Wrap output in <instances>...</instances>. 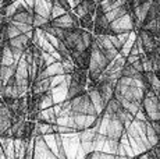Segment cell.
I'll use <instances>...</instances> for the list:
<instances>
[{
    "label": "cell",
    "instance_id": "1",
    "mask_svg": "<svg viewBox=\"0 0 160 159\" xmlns=\"http://www.w3.org/2000/svg\"><path fill=\"white\" fill-rule=\"evenodd\" d=\"M61 136H63L64 152H66L67 159H84V158H87V152H85V149L82 148L78 131L66 133V134H61Z\"/></svg>",
    "mask_w": 160,
    "mask_h": 159
},
{
    "label": "cell",
    "instance_id": "2",
    "mask_svg": "<svg viewBox=\"0 0 160 159\" xmlns=\"http://www.w3.org/2000/svg\"><path fill=\"white\" fill-rule=\"evenodd\" d=\"M72 102V110L75 113H84V115H98L95 109L92 99L89 96L88 91L78 96H74L71 99Z\"/></svg>",
    "mask_w": 160,
    "mask_h": 159
},
{
    "label": "cell",
    "instance_id": "3",
    "mask_svg": "<svg viewBox=\"0 0 160 159\" xmlns=\"http://www.w3.org/2000/svg\"><path fill=\"white\" fill-rule=\"evenodd\" d=\"M33 159H58L53 151L49 148L43 136H35V154Z\"/></svg>",
    "mask_w": 160,
    "mask_h": 159
},
{
    "label": "cell",
    "instance_id": "4",
    "mask_svg": "<svg viewBox=\"0 0 160 159\" xmlns=\"http://www.w3.org/2000/svg\"><path fill=\"white\" fill-rule=\"evenodd\" d=\"M110 28L113 29L114 33H121V32H130L135 28V23L132 18L131 13H127L125 16L117 18L113 23H110Z\"/></svg>",
    "mask_w": 160,
    "mask_h": 159
},
{
    "label": "cell",
    "instance_id": "5",
    "mask_svg": "<svg viewBox=\"0 0 160 159\" xmlns=\"http://www.w3.org/2000/svg\"><path fill=\"white\" fill-rule=\"evenodd\" d=\"M125 131V126L120 119H117V116L114 119L110 120V124H109V128H107V137L109 138H113V140H118L121 138L122 133Z\"/></svg>",
    "mask_w": 160,
    "mask_h": 159
},
{
    "label": "cell",
    "instance_id": "6",
    "mask_svg": "<svg viewBox=\"0 0 160 159\" xmlns=\"http://www.w3.org/2000/svg\"><path fill=\"white\" fill-rule=\"evenodd\" d=\"M84 92H87V85L82 84L81 80L78 78V75L75 73H72L71 82H70V87H68V99H72L74 96H78Z\"/></svg>",
    "mask_w": 160,
    "mask_h": 159
},
{
    "label": "cell",
    "instance_id": "7",
    "mask_svg": "<svg viewBox=\"0 0 160 159\" xmlns=\"http://www.w3.org/2000/svg\"><path fill=\"white\" fill-rule=\"evenodd\" d=\"M88 94H89V96H91L95 109H96V113L98 115H103L104 109H106V102L103 100L99 90H98L96 87H93V88H91V90H88Z\"/></svg>",
    "mask_w": 160,
    "mask_h": 159
},
{
    "label": "cell",
    "instance_id": "8",
    "mask_svg": "<svg viewBox=\"0 0 160 159\" xmlns=\"http://www.w3.org/2000/svg\"><path fill=\"white\" fill-rule=\"evenodd\" d=\"M142 39V44H143V49H145V53L149 54L152 53L153 50L156 49V41H155V35L152 32L146 31V29H141V32L138 33Z\"/></svg>",
    "mask_w": 160,
    "mask_h": 159
},
{
    "label": "cell",
    "instance_id": "9",
    "mask_svg": "<svg viewBox=\"0 0 160 159\" xmlns=\"http://www.w3.org/2000/svg\"><path fill=\"white\" fill-rule=\"evenodd\" d=\"M52 8H53V2H46V0H35V7L33 11L39 16H43L46 18L52 17Z\"/></svg>",
    "mask_w": 160,
    "mask_h": 159
},
{
    "label": "cell",
    "instance_id": "10",
    "mask_svg": "<svg viewBox=\"0 0 160 159\" xmlns=\"http://www.w3.org/2000/svg\"><path fill=\"white\" fill-rule=\"evenodd\" d=\"M0 144H2L3 151H4V154H6V159H15L14 137L0 136Z\"/></svg>",
    "mask_w": 160,
    "mask_h": 159
},
{
    "label": "cell",
    "instance_id": "11",
    "mask_svg": "<svg viewBox=\"0 0 160 159\" xmlns=\"http://www.w3.org/2000/svg\"><path fill=\"white\" fill-rule=\"evenodd\" d=\"M50 77L42 78V80H35L31 85V92L32 94H45L48 91H50Z\"/></svg>",
    "mask_w": 160,
    "mask_h": 159
},
{
    "label": "cell",
    "instance_id": "12",
    "mask_svg": "<svg viewBox=\"0 0 160 159\" xmlns=\"http://www.w3.org/2000/svg\"><path fill=\"white\" fill-rule=\"evenodd\" d=\"M39 123H42V121H46V123H57V115L56 112H54L53 106L52 108H48V109H42V110H39V117L38 120Z\"/></svg>",
    "mask_w": 160,
    "mask_h": 159
},
{
    "label": "cell",
    "instance_id": "13",
    "mask_svg": "<svg viewBox=\"0 0 160 159\" xmlns=\"http://www.w3.org/2000/svg\"><path fill=\"white\" fill-rule=\"evenodd\" d=\"M29 140L25 138H14V149H15V159H25L27 145Z\"/></svg>",
    "mask_w": 160,
    "mask_h": 159
},
{
    "label": "cell",
    "instance_id": "14",
    "mask_svg": "<svg viewBox=\"0 0 160 159\" xmlns=\"http://www.w3.org/2000/svg\"><path fill=\"white\" fill-rule=\"evenodd\" d=\"M127 13H130V10H128L127 3H125V4L118 6V7H114V8H112L110 11H107L106 17L109 18L110 23H113L114 20H117V18H120V17H122V16H125Z\"/></svg>",
    "mask_w": 160,
    "mask_h": 159
},
{
    "label": "cell",
    "instance_id": "15",
    "mask_svg": "<svg viewBox=\"0 0 160 159\" xmlns=\"http://www.w3.org/2000/svg\"><path fill=\"white\" fill-rule=\"evenodd\" d=\"M28 62L24 59V56L17 62V70H15V75L17 78H29V71H28Z\"/></svg>",
    "mask_w": 160,
    "mask_h": 159
},
{
    "label": "cell",
    "instance_id": "16",
    "mask_svg": "<svg viewBox=\"0 0 160 159\" xmlns=\"http://www.w3.org/2000/svg\"><path fill=\"white\" fill-rule=\"evenodd\" d=\"M11 21H18V23H27V24H32L33 25V13L31 11H20L15 13L11 17Z\"/></svg>",
    "mask_w": 160,
    "mask_h": 159
},
{
    "label": "cell",
    "instance_id": "17",
    "mask_svg": "<svg viewBox=\"0 0 160 159\" xmlns=\"http://www.w3.org/2000/svg\"><path fill=\"white\" fill-rule=\"evenodd\" d=\"M54 105V100H53V95H52L50 91L48 92L42 94L41 96V100H39V105H38V110H42V109H48V108H52Z\"/></svg>",
    "mask_w": 160,
    "mask_h": 159
},
{
    "label": "cell",
    "instance_id": "18",
    "mask_svg": "<svg viewBox=\"0 0 160 159\" xmlns=\"http://www.w3.org/2000/svg\"><path fill=\"white\" fill-rule=\"evenodd\" d=\"M137 36H138V33L135 32V29H132V31H131V35H130V38H128V41L124 44V46L121 48V50H120V53H121V54H124V56L127 57L128 54L131 53V49H132V46H134L135 41H137Z\"/></svg>",
    "mask_w": 160,
    "mask_h": 159
},
{
    "label": "cell",
    "instance_id": "19",
    "mask_svg": "<svg viewBox=\"0 0 160 159\" xmlns=\"http://www.w3.org/2000/svg\"><path fill=\"white\" fill-rule=\"evenodd\" d=\"M45 140L48 142L49 148L56 154V156L60 159V151H58V145H57V140H56V133H49V134H45Z\"/></svg>",
    "mask_w": 160,
    "mask_h": 159
},
{
    "label": "cell",
    "instance_id": "20",
    "mask_svg": "<svg viewBox=\"0 0 160 159\" xmlns=\"http://www.w3.org/2000/svg\"><path fill=\"white\" fill-rule=\"evenodd\" d=\"M146 136H148V140H149L150 144H152L153 146H156V145H159L160 144L159 134L156 133V130L153 128V124L149 123V121H148V126H146Z\"/></svg>",
    "mask_w": 160,
    "mask_h": 159
},
{
    "label": "cell",
    "instance_id": "21",
    "mask_svg": "<svg viewBox=\"0 0 160 159\" xmlns=\"http://www.w3.org/2000/svg\"><path fill=\"white\" fill-rule=\"evenodd\" d=\"M118 144L120 141L118 140H113V138H109L107 137L106 142L103 145V152H107V154H113V155H117V149H118Z\"/></svg>",
    "mask_w": 160,
    "mask_h": 159
},
{
    "label": "cell",
    "instance_id": "22",
    "mask_svg": "<svg viewBox=\"0 0 160 159\" xmlns=\"http://www.w3.org/2000/svg\"><path fill=\"white\" fill-rule=\"evenodd\" d=\"M66 13H68V11H67L66 8H64L63 6H61L60 3L57 2V0H53V8H52V17H50V20H54V18L63 16V14H66Z\"/></svg>",
    "mask_w": 160,
    "mask_h": 159
},
{
    "label": "cell",
    "instance_id": "23",
    "mask_svg": "<svg viewBox=\"0 0 160 159\" xmlns=\"http://www.w3.org/2000/svg\"><path fill=\"white\" fill-rule=\"evenodd\" d=\"M50 18H46L43 16H39V14L33 13V27L35 28H42L43 25H46L48 23H50Z\"/></svg>",
    "mask_w": 160,
    "mask_h": 159
},
{
    "label": "cell",
    "instance_id": "24",
    "mask_svg": "<svg viewBox=\"0 0 160 159\" xmlns=\"http://www.w3.org/2000/svg\"><path fill=\"white\" fill-rule=\"evenodd\" d=\"M81 4H82V7L87 10V13L95 16V11H96V7H98V2H95V0H82Z\"/></svg>",
    "mask_w": 160,
    "mask_h": 159
},
{
    "label": "cell",
    "instance_id": "25",
    "mask_svg": "<svg viewBox=\"0 0 160 159\" xmlns=\"http://www.w3.org/2000/svg\"><path fill=\"white\" fill-rule=\"evenodd\" d=\"M61 63H63V67H64V73H66V74H72L77 66H75V63H74V60L71 59V57L63 59Z\"/></svg>",
    "mask_w": 160,
    "mask_h": 159
},
{
    "label": "cell",
    "instance_id": "26",
    "mask_svg": "<svg viewBox=\"0 0 160 159\" xmlns=\"http://www.w3.org/2000/svg\"><path fill=\"white\" fill-rule=\"evenodd\" d=\"M21 32L20 31V28H18L17 25L13 23V21H10V23L7 24V35H8V38H14V36H18V35H21Z\"/></svg>",
    "mask_w": 160,
    "mask_h": 159
},
{
    "label": "cell",
    "instance_id": "27",
    "mask_svg": "<svg viewBox=\"0 0 160 159\" xmlns=\"http://www.w3.org/2000/svg\"><path fill=\"white\" fill-rule=\"evenodd\" d=\"M121 73H122V75H127V77H134L137 73H139L137 69H135L134 66H132L131 63H125L124 64V67H122V70H121Z\"/></svg>",
    "mask_w": 160,
    "mask_h": 159
},
{
    "label": "cell",
    "instance_id": "28",
    "mask_svg": "<svg viewBox=\"0 0 160 159\" xmlns=\"http://www.w3.org/2000/svg\"><path fill=\"white\" fill-rule=\"evenodd\" d=\"M67 80V74H57V75H53V77H50V85L52 88L57 87V85L63 84L64 81ZM50 88V90H52Z\"/></svg>",
    "mask_w": 160,
    "mask_h": 159
},
{
    "label": "cell",
    "instance_id": "29",
    "mask_svg": "<svg viewBox=\"0 0 160 159\" xmlns=\"http://www.w3.org/2000/svg\"><path fill=\"white\" fill-rule=\"evenodd\" d=\"M33 154H35V137L28 141L27 152H25V159H33Z\"/></svg>",
    "mask_w": 160,
    "mask_h": 159
},
{
    "label": "cell",
    "instance_id": "30",
    "mask_svg": "<svg viewBox=\"0 0 160 159\" xmlns=\"http://www.w3.org/2000/svg\"><path fill=\"white\" fill-rule=\"evenodd\" d=\"M109 38H110V41L113 42V45L118 49V50H121V48H122V44H121V41H120V38L117 36V33H113V35H109Z\"/></svg>",
    "mask_w": 160,
    "mask_h": 159
},
{
    "label": "cell",
    "instance_id": "31",
    "mask_svg": "<svg viewBox=\"0 0 160 159\" xmlns=\"http://www.w3.org/2000/svg\"><path fill=\"white\" fill-rule=\"evenodd\" d=\"M72 10L75 11V14H77V16H78L79 18H81V17H84V16H87V14H88V13H87V10H85V8L82 7V4H81V3H79L78 6H75V7H74Z\"/></svg>",
    "mask_w": 160,
    "mask_h": 159
},
{
    "label": "cell",
    "instance_id": "32",
    "mask_svg": "<svg viewBox=\"0 0 160 159\" xmlns=\"http://www.w3.org/2000/svg\"><path fill=\"white\" fill-rule=\"evenodd\" d=\"M57 2L60 3V4L63 6V7L66 8L67 11H71V10H72V6L70 4V2H68V0H57Z\"/></svg>",
    "mask_w": 160,
    "mask_h": 159
},
{
    "label": "cell",
    "instance_id": "33",
    "mask_svg": "<svg viewBox=\"0 0 160 159\" xmlns=\"http://www.w3.org/2000/svg\"><path fill=\"white\" fill-rule=\"evenodd\" d=\"M132 66H134L139 73H143V64H142V60H141V59L137 60L135 63H132Z\"/></svg>",
    "mask_w": 160,
    "mask_h": 159
},
{
    "label": "cell",
    "instance_id": "34",
    "mask_svg": "<svg viewBox=\"0 0 160 159\" xmlns=\"http://www.w3.org/2000/svg\"><path fill=\"white\" fill-rule=\"evenodd\" d=\"M0 159H6V154H4V151H3L2 144H0Z\"/></svg>",
    "mask_w": 160,
    "mask_h": 159
},
{
    "label": "cell",
    "instance_id": "35",
    "mask_svg": "<svg viewBox=\"0 0 160 159\" xmlns=\"http://www.w3.org/2000/svg\"><path fill=\"white\" fill-rule=\"evenodd\" d=\"M0 67H2V62H0Z\"/></svg>",
    "mask_w": 160,
    "mask_h": 159
},
{
    "label": "cell",
    "instance_id": "36",
    "mask_svg": "<svg viewBox=\"0 0 160 159\" xmlns=\"http://www.w3.org/2000/svg\"><path fill=\"white\" fill-rule=\"evenodd\" d=\"M95 2H98V0H95Z\"/></svg>",
    "mask_w": 160,
    "mask_h": 159
},
{
    "label": "cell",
    "instance_id": "37",
    "mask_svg": "<svg viewBox=\"0 0 160 159\" xmlns=\"http://www.w3.org/2000/svg\"><path fill=\"white\" fill-rule=\"evenodd\" d=\"M0 3H2V0H0Z\"/></svg>",
    "mask_w": 160,
    "mask_h": 159
}]
</instances>
